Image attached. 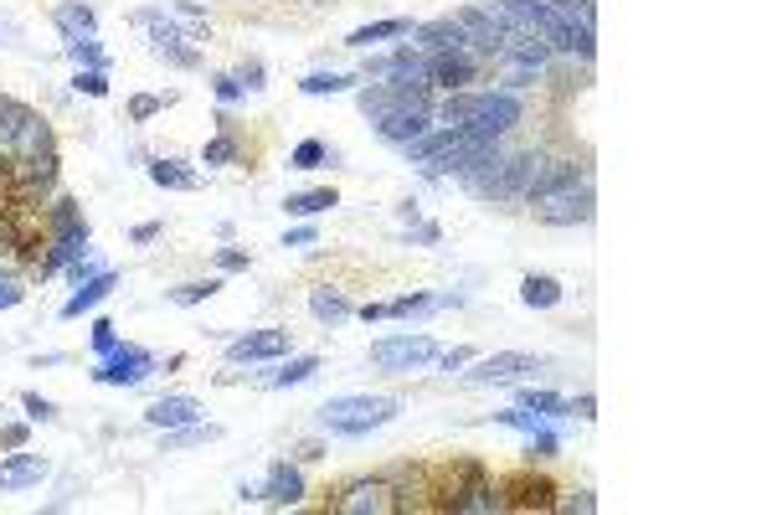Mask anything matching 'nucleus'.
Listing matches in <instances>:
<instances>
[{
	"instance_id": "obj_45",
	"label": "nucleus",
	"mask_w": 772,
	"mask_h": 515,
	"mask_svg": "<svg viewBox=\"0 0 772 515\" xmlns=\"http://www.w3.org/2000/svg\"><path fill=\"white\" fill-rule=\"evenodd\" d=\"M0 444H5V448H21V444H26V428H21V423H11V428L0 433Z\"/></svg>"
},
{
	"instance_id": "obj_38",
	"label": "nucleus",
	"mask_w": 772,
	"mask_h": 515,
	"mask_svg": "<svg viewBox=\"0 0 772 515\" xmlns=\"http://www.w3.org/2000/svg\"><path fill=\"white\" fill-rule=\"evenodd\" d=\"M114 345H118L114 325H109V320H93V351H99V356H109Z\"/></svg>"
},
{
	"instance_id": "obj_34",
	"label": "nucleus",
	"mask_w": 772,
	"mask_h": 515,
	"mask_svg": "<svg viewBox=\"0 0 772 515\" xmlns=\"http://www.w3.org/2000/svg\"><path fill=\"white\" fill-rule=\"evenodd\" d=\"M319 371V360L315 356H299V360H288L284 371H273V377H263L269 387H299V381H309Z\"/></svg>"
},
{
	"instance_id": "obj_44",
	"label": "nucleus",
	"mask_w": 772,
	"mask_h": 515,
	"mask_svg": "<svg viewBox=\"0 0 772 515\" xmlns=\"http://www.w3.org/2000/svg\"><path fill=\"white\" fill-rule=\"evenodd\" d=\"M155 108H160V99H150V93H139V99H135V119H150Z\"/></svg>"
},
{
	"instance_id": "obj_23",
	"label": "nucleus",
	"mask_w": 772,
	"mask_h": 515,
	"mask_svg": "<svg viewBox=\"0 0 772 515\" xmlns=\"http://www.w3.org/2000/svg\"><path fill=\"white\" fill-rule=\"evenodd\" d=\"M546 5H552L556 16L567 21L571 32H577L592 47V0H546Z\"/></svg>"
},
{
	"instance_id": "obj_16",
	"label": "nucleus",
	"mask_w": 772,
	"mask_h": 515,
	"mask_svg": "<svg viewBox=\"0 0 772 515\" xmlns=\"http://www.w3.org/2000/svg\"><path fill=\"white\" fill-rule=\"evenodd\" d=\"M52 464L42 454H5L0 459V490H32V484L47 480Z\"/></svg>"
},
{
	"instance_id": "obj_4",
	"label": "nucleus",
	"mask_w": 772,
	"mask_h": 515,
	"mask_svg": "<svg viewBox=\"0 0 772 515\" xmlns=\"http://www.w3.org/2000/svg\"><path fill=\"white\" fill-rule=\"evenodd\" d=\"M397 412H402V402H397V397L351 392V397H330V402L319 408V423H325L330 433H345V438H355V433L386 428Z\"/></svg>"
},
{
	"instance_id": "obj_8",
	"label": "nucleus",
	"mask_w": 772,
	"mask_h": 515,
	"mask_svg": "<svg viewBox=\"0 0 772 515\" xmlns=\"http://www.w3.org/2000/svg\"><path fill=\"white\" fill-rule=\"evenodd\" d=\"M150 371H155L150 351H139V345H114V351L93 366V381H99V387H139Z\"/></svg>"
},
{
	"instance_id": "obj_22",
	"label": "nucleus",
	"mask_w": 772,
	"mask_h": 515,
	"mask_svg": "<svg viewBox=\"0 0 772 515\" xmlns=\"http://www.w3.org/2000/svg\"><path fill=\"white\" fill-rule=\"evenodd\" d=\"M391 36H412V21H371V26H361V32L345 36V47H376V42H391Z\"/></svg>"
},
{
	"instance_id": "obj_13",
	"label": "nucleus",
	"mask_w": 772,
	"mask_h": 515,
	"mask_svg": "<svg viewBox=\"0 0 772 515\" xmlns=\"http://www.w3.org/2000/svg\"><path fill=\"white\" fill-rule=\"evenodd\" d=\"M531 371H541V360L536 356H521V351H500V356H485L479 366H474L469 377V387H485V381H521V377H531Z\"/></svg>"
},
{
	"instance_id": "obj_29",
	"label": "nucleus",
	"mask_w": 772,
	"mask_h": 515,
	"mask_svg": "<svg viewBox=\"0 0 772 515\" xmlns=\"http://www.w3.org/2000/svg\"><path fill=\"white\" fill-rule=\"evenodd\" d=\"M355 83H361V78H351V72H309L299 88L309 99H319V93H351Z\"/></svg>"
},
{
	"instance_id": "obj_18",
	"label": "nucleus",
	"mask_w": 772,
	"mask_h": 515,
	"mask_svg": "<svg viewBox=\"0 0 772 515\" xmlns=\"http://www.w3.org/2000/svg\"><path fill=\"white\" fill-rule=\"evenodd\" d=\"M150 428H185V423H202V402L196 397H160L150 412H145Z\"/></svg>"
},
{
	"instance_id": "obj_19",
	"label": "nucleus",
	"mask_w": 772,
	"mask_h": 515,
	"mask_svg": "<svg viewBox=\"0 0 772 515\" xmlns=\"http://www.w3.org/2000/svg\"><path fill=\"white\" fill-rule=\"evenodd\" d=\"M114 284H118V274H109V268H103V274H93V278H83V289H78V294L68 299V305H63V320H78L83 309L103 305V299L114 294Z\"/></svg>"
},
{
	"instance_id": "obj_27",
	"label": "nucleus",
	"mask_w": 772,
	"mask_h": 515,
	"mask_svg": "<svg viewBox=\"0 0 772 515\" xmlns=\"http://www.w3.org/2000/svg\"><path fill=\"white\" fill-rule=\"evenodd\" d=\"M150 181H155V186H170V191H191V186H196V171H185L181 160H155Z\"/></svg>"
},
{
	"instance_id": "obj_39",
	"label": "nucleus",
	"mask_w": 772,
	"mask_h": 515,
	"mask_svg": "<svg viewBox=\"0 0 772 515\" xmlns=\"http://www.w3.org/2000/svg\"><path fill=\"white\" fill-rule=\"evenodd\" d=\"M21 402H26V412H32V423H47V417H57V408H52L47 397H36V392H26V397H21Z\"/></svg>"
},
{
	"instance_id": "obj_35",
	"label": "nucleus",
	"mask_w": 772,
	"mask_h": 515,
	"mask_svg": "<svg viewBox=\"0 0 772 515\" xmlns=\"http://www.w3.org/2000/svg\"><path fill=\"white\" fill-rule=\"evenodd\" d=\"M222 284L217 278H206V284H181V289H170V305H202V299H212Z\"/></svg>"
},
{
	"instance_id": "obj_12",
	"label": "nucleus",
	"mask_w": 772,
	"mask_h": 515,
	"mask_svg": "<svg viewBox=\"0 0 772 515\" xmlns=\"http://www.w3.org/2000/svg\"><path fill=\"white\" fill-rule=\"evenodd\" d=\"M422 78H428V88L464 93V83L474 78V52H438V57L422 62Z\"/></svg>"
},
{
	"instance_id": "obj_28",
	"label": "nucleus",
	"mask_w": 772,
	"mask_h": 515,
	"mask_svg": "<svg viewBox=\"0 0 772 515\" xmlns=\"http://www.w3.org/2000/svg\"><path fill=\"white\" fill-rule=\"evenodd\" d=\"M325 160H340V150H330L325 139H304L299 150L288 154V165H294V171H319Z\"/></svg>"
},
{
	"instance_id": "obj_41",
	"label": "nucleus",
	"mask_w": 772,
	"mask_h": 515,
	"mask_svg": "<svg viewBox=\"0 0 772 515\" xmlns=\"http://www.w3.org/2000/svg\"><path fill=\"white\" fill-rule=\"evenodd\" d=\"M21 299H26V289H21L16 278H0V309H16Z\"/></svg>"
},
{
	"instance_id": "obj_33",
	"label": "nucleus",
	"mask_w": 772,
	"mask_h": 515,
	"mask_svg": "<svg viewBox=\"0 0 772 515\" xmlns=\"http://www.w3.org/2000/svg\"><path fill=\"white\" fill-rule=\"evenodd\" d=\"M212 438H222L217 423H185V428H170L166 433V448H191V444H212Z\"/></svg>"
},
{
	"instance_id": "obj_42",
	"label": "nucleus",
	"mask_w": 772,
	"mask_h": 515,
	"mask_svg": "<svg viewBox=\"0 0 772 515\" xmlns=\"http://www.w3.org/2000/svg\"><path fill=\"white\" fill-rule=\"evenodd\" d=\"M315 238H319L315 227H294V232H288V238H284V248H309V242H315Z\"/></svg>"
},
{
	"instance_id": "obj_36",
	"label": "nucleus",
	"mask_w": 772,
	"mask_h": 515,
	"mask_svg": "<svg viewBox=\"0 0 772 515\" xmlns=\"http://www.w3.org/2000/svg\"><path fill=\"white\" fill-rule=\"evenodd\" d=\"M68 57L78 62V68H103V47L93 42V36H83V42H68Z\"/></svg>"
},
{
	"instance_id": "obj_11",
	"label": "nucleus",
	"mask_w": 772,
	"mask_h": 515,
	"mask_svg": "<svg viewBox=\"0 0 772 515\" xmlns=\"http://www.w3.org/2000/svg\"><path fill=\"white\" fill-rule=\"evenodd\" d=\"M336 511L340 515H386V511H397V490L386 480H361L351 490H340Z\"/></svg>"
},
{
	"instance_id": "obj_48",
	"label": "nucleus",
	"mask_w": 772,
	"mask_h": 515,
	"mask_svg": "<svg viewBox=\"0 0 772 515\" xmlns=\"http://www.w3.org/2000/svg\"><path fill=\"white\" fill-rule=\"evenodd\" d=\"M150 238H160V227H155V222H145V227H135V242H150Z\"/></svg>"
},
{
	"instance_id": "obj_46",
	"label": "nucleus",
	"mask_w": 772,
	"mask_h": 515,
	"mask_svg": "<svg viewBox=\"0 0 772 515\" xmlns=\"http://www.w3.org/2000/svg\"><path fill=\"white\" fill-rule=\"evenodd\" d=\"M561 511H582V515H588V511H598V500H592V495H577V500H561Z\"/></svg>"
},
{
	"instance_id": "obj_9",
	"label": "nucleus",
	"mask_w": 772,
	"mask_h": 515,
	"mask_svg": "<svg viewBox=\"0 0 772 515\" xmlns=\"http://www.w3.org/2000/svg\"><path fill=\"white\" fill-rule=\"evenodd\" d=\"M438 345L428 335H391V341H376L371 345V366L376 371H412L422 360H433Z\"/></svg>"
},
{
	"instance_id": "obj_24",
	"label": "nucleus",
	"mask_w": 772,
	"mask_h": 515,
	"mask_svg": "<svg viewBox=\"0 0 772 515\" xmlns=\"http://www.w3.org/2000/svg\"><path fill=\"white\" fill-rule=\"evenodd\" d=\"M521 299L531 309H552V305H561V284H556L552 274H531L521 284Z\"/></svg>"
},
{
	"instance_id": "obj_26",
	"label": "nucleus",
	"mask_w": 772,
	"mask_h": 515,
	"mask_svg": "<svg viewBox=\"0 0 772 515\" xmlns=\"http://www.w3.org/2000/svg\"><path fill=\"white\" fill-rule=\"evenodd\" d=\"M330 206H340V196L325 186V191H299V196H288L284 211H294V217H319V211H330Z\"/></svg>"
},
{
	"instance_id": "obj_30",
	"label": "nucleus",
	"mask_w": 772,
	"mask_h": 515,
	"mask_svg": "<svg viewBox=\"0 0 772 515\" xmlns=\"http://www.w3.org/2000/svg\"><path fill=\"white\" fill-rule=\"evenodd\" d=\"M449 505H454V511H504L500 490H489V484H469V490H464V495H454Z\"/></svg>"
},
{
	"instance_id": "obj_17",
	"label": "nucleus",
	"mask_w": 772,
	"mask_h": 515,
	"mask_svg": "<svg viewBox=\"0 0 772 515\" xmlns=\"http://www.w3.org/2000/svg\"><path fill=\"white\" fill-rule=\"evenodd\" d=\"M288 351V330H252L242 341L227 345V356L232 360H273Z\"/></svg>"
},
{
	"instance_id": "obj_43",
	"label": "nucleus",
	"mask_w": 772,
	"mask_h": 515,
	"mask_svg": "<svg viewBox=\"0 0 772 515\" xmlns=\"http://www.w3.org/2000/svg\"><path fill=\"white\" fill-rule=\"evenodd\" d=\"M217 263H222V268H248V253H237V248H222Z\"/></svg>"
},
{
	"instance_id": "obj_25",
	"label": "nucleus",
	"mask_w": 772,
	"mask_h": 515,
	"mask_svg": "<svg viewBox=\"0 0 772 515\" xmlns=\"http://www.w3.org/2000/svg\"><path fill=\"white\" fill-rule=\"evenodd\" d=\"M57 26H63L68 42H83V36H93V11L78 5V0H72V5H57Z\"/></svg>"
},
{
	"instance_id": "obj_6",
	"label": "nucleus",
	"mask_w": 772,
	"mask_h": 515,
	"mask_svg": "<svg viewBox=\"0 0 772 515\" xmlns=\"http://www.w3.org/2000/svg\"><path fill=\"white\" fill-rule=\"evenodd\" d=\"M88 253V222L83 211L72 202H57L52 206V253L42 258V274H63L68 263H78V258Z\"/></svg>"
},
{
	"instance_id": "obj_2",
	"label": "nucleus",
	"mask_w": 772,
	"mask_h": 515,
	"mask_svg": "<svg viewBox=\"0 0 772 515\" xmlns=\"http://www.w3.org/2000/svg\"><path fill=\"white\" fill-rule=\"evenodd\" d=\"M443 124L458 129V135L495 145L500 135H510L521 124V99L515 93H495V88L489 93H449L443 99Z\"/></svg>"
},
{
	"instance_id": "obj_31",
	"label": "nucleus",
	"mask_w": 772,
	"mask_h": 515,
	"mask_svg": "<svg viewBox=\"0 0 772 515\" xmlns=\"http://www.w3.org/2000/svg\"><path fill=\"white\" fill-rule=\"evenodd\" d=\"M521 408L541 412V417H567L571 402H567V397H556V392H536V387H525V392H521Z\"/></svg>"
},
{
	"instance_id": "obj_40",
	"label": "nucleus",
	"mask_w": 772,
	"mask_h": 515,
	"mask_svg": "<svg viewBox=\"0 0 772 515\" xmlns=\"http://www.w3.org/2000/svg\"><path fill=\"white\" fill-rule=\"evenodd\" d=\"M232 154H237L232 139H212V145H206V165H227Z\"/></svg>"
},
{
	"instance_id": "obj_10",
	"label": "nucleus",
	"mask_w": 772,
	"mask_h": 515,
	"mask_svg": "<svg viewBox=\"0 0 772 515\" xmlns=\"http://www.w3.org/2000/svg\"><path fill=\"white\" fill-rule=\"evenodd\" d=\"M242 500H263V505H299L304 500V474L294 464H273L263 484H242Z\"/></svg>"
},
{
	"instance_id": "obj_37",
	"label": "nucleus",
	"mask_w": 772,
	"mask_h": 515,
	"mask_svg": "<svg viewBox=\"0 0 772 515\" xmlns=\"http://www.w3.org/2000/svg\"><path fill=\"white\" fill-rule=\"evenodd\" d=\"M72 88L88 93V99H103V93H109V78H103V68H83L78 78H72Z\"/></svg>"
},
{
	"instance_id": "obj_7",
	"label": "nucleus",
	"mask_w": 772,
	"mask_h": 515,
	"mask_svg": "<svg viewBox=\"0 0 772 515\" xmlns=\"http://www.w3.org/2000/svg\"><path fill=\"white\" fill-rule=\"evenodd\" d=\"M135 26H145V32H150V52H155V57H166V62H175V68H196V62H202V57H196V47H185V32L166 16V11H135Z\"/></svg>"
},
{
	"instance_id": "obj_14",
	"label": "nucleus",
	"mask_w": 772,
	"mask_h": 515,
	"mask_svg": "<svg viewBox=\"0 0 772 515\" xmlns=\"http://www.w3.org/2000/svg\"><path fill=\"white\" fill-rule=\"evenodd\" d=\"M407 47L422 52V57H438V52H474V47H469V36H464V26H458L454 16H443V21H428V26H418Z\"/></svg>"
},
{
	"instance_id": "obj_32",
	"label": "nucleus",
	"mask_w": 772,
	"mask_h": 515,
	"mask_svg": "<svg viewBox=\"0 0 772 515\" xmlns=\"http://www.w3.org/2000/svg\"><path fill=\"white\" fill-rule=\"evenodd\" d=\"M495 423H504V428H515V433H546L552 428V417H541V412H531V408L495 412Z\"/></svg>"
},
{
	"instance_id": "obj_49",
	"label": "nucleus",
	"mask_w": 772,
	"mask_h": 515,
	"mask_svg": "<svg viewBox=\"0 0 772 515\" xmlns=\"http://www.w3.org/2000/svg\"><path fill=\"white\" fill-rule=\"evenodd\" d=\"M5 258H11V248H5V242H0V268H5Z\"/></svg>"
},
{
	"instance_id": "obj_3",
	"label": "nucleus",
	"mask_w": 772,
	"mask_h": 515,
	"mask_svg": "<svg viewBox=\"0 0 772 515\" xmlns=\"http://www.w3.org/2000/svg\"><path fill=\"white\" fill-rule=\"evenodd\" d=\"M536 222H552V227H577V222H592V181L577 165H561L552 186H541L536 196H525Z\"/></svg>"
},
{
	"instance_id": "obj_20",
	"label": "nucleus",
	"mask_w": 772,
	"mask_h": 515,
	"mask_svg": "<svg viewBox=\"0 0 772 515\" xmlns=\"http://www.w3.org/2000/svg\"><path fill=\"white\" fill-rule=\"evenodd\" d=\"M258 88H263V62H242V68L217 78V99L232 103V99H242V93H258Z\"/></svg>"
},
{
	"instance_id": "obj_5",
	"label": "nucleus",
	"mask_w": 772,
	"mask_h": 515,
	"mask_svg": "<svg viewBox=\"0 0 772 515\" xmlns=\"http://www.w3.org/2000/svg\"><path fill=\"white\" fill-rule=\"evenodd\" d=\"M361 114L366 119H382V114H397V108H428L433 103V88L422 83V78H402V72H391L386 83H371L361 88Z\"/></svg>"
},
{
	"instance_id": "obj_21",
	"label": "nucleus",
	"mask_w": 772,
	"mask_h": 515,
	"mask_svg": "<svg viewBox=\"0 0 772 515\" xmlns=\"http://www.w3.org/2000/svg\"><path fill=\"white\" fill-rule=\"evenodd\" d=\"M309 309H315V320H325V325H340L351 314V299L340 289H330V284H319V289H309Z\"/></svg>"
},
{
	"instance_id": "obj_47",
	"label": "nucleus",
	"mask_w": 772,
	"mask_h": 515,
	"mask_svg": "<svg viewBox=\"0 0 772 515\" xmlns=\"http://www.w3.org/2000/svg\"><path fill=\"white\" fill-rule=\"evenodd\" d=\"M464 360H469V351H449V356H443V371H458Z\"/></svg>"
},
{
	"instance_id": "obj_15",
	"label": "nucleus",
	"mask_w": 772,
	"mask_h": 515,
	"mask_svg": "<svg viewBox=\"0 0 772 515\" xmlns=\"http://www.w3.org/2000/svg\"><path fill=\"white\" fill-rule=\"evenodd\" d=\"M376 124V135L386 139V145H412V139L428 135V124H433V114L428 108H397V114H382Z\"/></svg>"
},
{
	"instance_id": "obj_1",
	"label": "nucleus",
	"mask_w": 772,
	"mask_h": 515,
	"mask_svg": "<svg viewBox=\"0 0 772 515\" xmlns=\"http://www.w3.org/2000/svg\"><path fill=\"white\" fill-rule=\"evenodd\" d=\"M0 171L11 175L16 191H47L57 175V154H52V135L42 114H32L26 103L0 93Z\"/></svg>"
}]
</instances>
